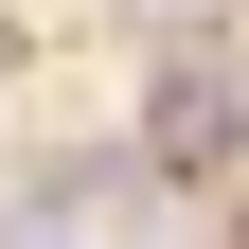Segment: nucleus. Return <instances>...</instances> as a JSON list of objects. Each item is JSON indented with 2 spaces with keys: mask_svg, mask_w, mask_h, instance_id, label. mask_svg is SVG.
I'll list each match as a JSON object with an SVG mask.
<instances>
[{
  "mask_svg": "<svg viewBox=\"0 0 249 249\" xmlns=\"http://www.w3.org/2000/svg\"><path fill=\"white\" fill-rule=\"evenodd\" d=\"M142 142H160V160H231V142H249V89L213 71V53H178V71H160V124H142Z\"/></svg>",
  "mask_w": 249,
  "mask_h": 249,
  "instance_id": "f257e3e1",
  "label": "nucleus"
}]
</instances>
